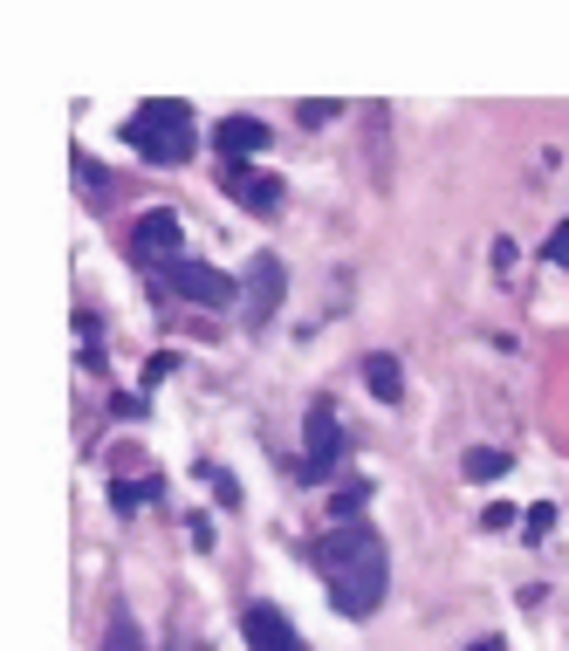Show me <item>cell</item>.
Segmentation results:
<instances>
[{"instance_id":"cell-1","label":"cell","mask_w":569,"mask_h":651,"mask_svg":"<svg viewBox=\"0 0 569 651\" xmlns=\"http://www.w3.org/2000/svg\"><path fill=\"white\" fill-rule=\"evenodd\" d=\"M316 569L329 583V604L344 617H378L384 590H392V549L371 521H336L316 549Z\"/></svg>"},{"instance_id":"cell-2","label":"cell","mask_w":569,"mask_h":651,"mask_svg":"<svg viewBox=\"0 0 569 651\" xmlns=\"http://www.w3.org/2000/svg\"><path fill=\"white\" fill-rule=\"evenodd\" d=\"M124 144H131L144 165H186L193 159V111L172 103V96H151L124 117Z\"/></svg>"},{"instance_id":"cell-3","label":"cell","mask_w":569,"mask_h":651,"mask_svg":"<svg viewBox=\"0 0 569 651\" xmlns=\"http://www.w3.org/2000/svg\"><path fill=\"white\" fill-rule=\"evenodd\" d=\"M131 254L144 260V268H172V260H186V254H178V213H172V206H151V213H138Z\"/></svg>"},{"instance_id":"cell-4","label":"cell","mask_w":569,"mask_h":651,"mask_svg":"<svg viewBox=\"0 0 569 651\" xmlns=\"http://www.w3.org/2000/svg\"><path fill=\"white\" fill-rule=\"evenodd\" d=\"M336 446H344V426H336V405L316 398L309 405V439H302V480H323L336 466Z\"/></svg>"},{"instance_id":"cell-5","label":"cell","mask_w":569,"mask_h":651,"mask_svg":"<svg viewBox=\"0 0 569 651\" xmlns=\"http://www.w3.org/2000/svg\"><path fill=\"white\" fill-rule=\"evenodd\" d=\"M165 281L186 302H199V309H220V302H234V275H220V268H206V260H172L165 268Z\"/></svg>"},{"instance_id":"cell-6","label":"cell","mask_w":569,"mask_h":651,"mask_svg":"<svg viewBox=\"0 0 569 651\" xmlns=\"http://www.w3.org/2000/svg\"><path fill=\"white\" fill-rule=\"evenodd\" d=\"M281 275H289V268H281V254H254L247 260V323H275V309H281Z\"/></svg>"},{"instance_id":"cell-7","label":"cell","mask_w":569,"mask_h":651,"mask_svg":"<svg viewBox=\"0 0 569 651\" xmlns=\"http://www.w3.org/2000/svg\"><path fill=\"white\" fill-rule=\"evenodd\" d=\"M220 186L234 193V199L247 206V213H275V206L289 199V193H281V178H275V172H254V165H227V172H220Z\"/></svg>"},{"instance_id":"cell-8","label":"cell","mask_w":569,"mask_h":651,"mask_svg":"<svg viewBox=\"0 0 569 651\" xmlns=\"http://www.w3.org/2000/svg\"><path fill=\"white\" fill-rule=\"evenodd\" d=\"M241 631H247V651H302V638H295V624L281 617L275 604H254L247 617H241Z\"/></svg>"},{"instance_id":"cell-9","label":"cell","mask_w":569,"mask_h":651,"mask_svg":"<svg viewBox=\"0 0 569 651\" xmlns=\"http://www.w3.org/2000/svg\"><path fill=\"white\" fill-rule=\"evenodd\" d=\"M213 144L227 151V165H247L254 151H268V144H275V130H268L262 117H227V124L213 130Z\"/></svg>"},{"instance_id":"cell-10","label":"cell","mask_w":569,"mask_h":651,"mask_svg":"<svg viewBox=\"0 0 569 651\" xmlns=\"http://www.w3.org/2000/svg\"><path fill=\"white\" fill-rule=\"evenodd\" d=\"M364 384H371V398H378V405H398V391H405V371H398V357L371 350V357H364Z\"/></svg>"},{"instance_id":"cell-11","label":"cell","mask_w":569,"mask_h":651,"mask_svg":"<svg viewBox=\"0 0 569 651\" xmlns=\"http://www.w3.org/2000/svg\"><path fill=\"white\" fill-rule=\"evenodd\" d=\"M508 474V453L501 446H474L467 453V480H501Z\"/></svg>"},{"instance_id":"cell-12","label":"cell","mask_w":569,"mask_h":651,"mask_svg":"<svg viewBox=\"0 0 569 651\" xmlns=\"http://www.w3.org/2000/svg\"><path fill=\"white\" fill-rule=\"evenodd\" d=\"M103 651H144L138 624H131V617H117V624H111V638H103Z\"/></svg>"},{"instance_id":"cell-13","label":"cell","mask_w":569,"mask_h":651,"mask_svg":"<svg viewBox=\"0 0 569 651\" xmlns=\"http://www.w3.org/2000/svg\"><path fill=\"white\" fill-rule=\"evenodd\" d=\"M549 528H556V508H549V501H535V508L522 514V535H529V542H542Z\"/></svg>"},{"instance_id":"cell-14","label":"cell","mask_w":569,"mask_h":651,"mask_svg":"<svg viewBox=\"0 0 569 651\" xmlns=\"http://www.w3.org/2000/svg\"><path fill=\"white\" fill-rule=\"evenodd\" d=\"M480 528H487V535L514 528V508H508V501H487V508H480Z\"/></svg>"},{"instance_id":"cell-15","label":"cell","mask_w":569,"mask_h":651,"mask_svg":"<svg viewBox=\"0 0 569 651\" xmlns=\"http://www.w3.org/2000/svg\"><path fill=\"white\" fill-rule=\"evenodd\" d=\"M206 480H213V501H220V508H241V487H234V480H227V474H220V466H206Z\"/></svg>"},{"instance_id":"cell-16","label":"cell","mask_w":569,"mask_h":651,"mask_svg":"<svg viewBox=\"0 0 569 651\" xmlns=\"http://www.w3.org/2000/svg\"><path fill=\"white\" fill-rule=\"evenodd\" d=\"M138 501H144V487H124V480H117V487H111V508H117V514H131V508H138Z\"/></svg>"},{"instance_id":"cell-17","label":"cell","mask_w":569,"mask_h":651,"mask_svg":"<svg viewBox=\"0 0 569 651\" xmlns=\"http://www.w3.org/2000/svg\"><path fill=\"white\" fill-rule=\"evenodd\" d=\"M542 260H569V226H556L549 241H542Z\"/></svg>"},{"instance_id":"cell-18","label":"cell","mask_w":569,"mask_h":651,"mask_svg":"<svg viewBox=\"0 0 569 651\" xmlns=\"http://www.w3.org/2000/svg\"><path fill=\"white\" fill-rule=\"evenodd\" d=\"M172 371H178V357H151V363H144V384H165Z\"/></svg>"},{"instance_id":"cell-19","label":"cell","mask_w":569,"mask_h":651,"mask_svg":"<svg viewBox=\"0 0 569 651\" xmlns=\"http://www.w3.org/2000/svg\"><path fill=\"white\" fill-rule=\"evenodd\" d=\"M329 117H336V103H323V96H316V103H302V124H329Z\"/></svg>"},{"instance_id":"cell-20","label":"cell","mask_w":569,"mask_h":651,"mask_svg":"<svg viewBox=\"0 0 569 651\" xmlns=\"http://www.w3.org/2000/svg\"><path fill=\"white\" fill-rule=\"evenodd\" d=\"M467 651H501V644H495V638H480V644H467Z\"/></svg>"}]
</instances>
